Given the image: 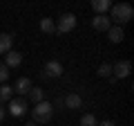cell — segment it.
<instances>
[{"instance_id": "cell-1", "label": "cell", "mask_w": 134, "mask_h": 126, "mask_svg": "<svg viewBox=\"0 0 134 126\" xmlns=\"http://www.w3.org/2000/svg\"><path fill=\"white\" fill-rule=\"evenodd\" d=\"M132 18H134V9H132V5H127V2L112 5V9H110V20L116 25V27H123V25L130 23Z\"/></svg>"}, {"instance_id": "cell-2", "label": "cell", "mask_w": 134, "mask_h": 126, "mask_svg": "<svg viewBox=\"0 0 134 126\" xmlns=\"http://www.w3.org/2000/svg\"><path fill=\"white\" fill-rule=\"evenodd\" d=\"M54 115V106L49 101H40L31 108V117H34V124H47Z\"/></svg>"}, {"instance_id": "cell-3", "label": "cell", "mask_w": 134, "mask_h": 126, "mask_svg": "<svg viewBox=\"0 0 134 126\" xmlns=\"http://www.w3.org/2000/svg\"><path fill=\"white\" fill-rule=\"evenodd\" d=\"M54 25H56V34H69L76 27V16L74 14H63Z\"/></svg>"}, {"instance_id": "cell-4", "label": "cell", "mask_w": 134, "mask_h": 126, "mask_svg": "<svg viewBox=\"0 0 134 126\" xmlns=\"http://www.w3.org/2000/svg\"><path fill=\"white\" fill-rule=\"evenodd\" d=\"M27 106H29V104H27V99H25V97H18V99H11V101L7 104V108H5V110L9 113L11 117H23L25 113H27Z\"/></svg>"}, {"instance_id": "cell-5", "label": "cell", "mask_w": 134, "mask_h": 126, "mask_svg": "<svg viewBox=\"0 0 134 126\" xmlns=\"http://www.w3.org/2000/svg\"><path fill=\"white\" fill-rule=\"evenodd\" d=\"M130 72H132V63L130 61H119L112 65V77L119 81V79H127Z\"/></svg>"}, {"instance_id": "cell-6", "label": "cell", "mask_w": 134, "mask_h": 126, "mask_svg": "<svg viewBox=\"0 0 134 126\" xmlns=\"http://www.w3.org/2000/svg\"><path fill=\"white\" fill-rule=\"evenodd\" d=\"M63 63L60 61H47L45 63V77H49V79H58V77H63Z\"/></svg>"}, {"instance_id": "cell-7", "label": "cell", "mask_w": 134, "mask_h": 126, "mask_svg": "<svg viewBox=\"0 0 134 126\" xmlns=\"http://www.w3.org/2000/svg\"><path fill=\"white\" fill-rule=\"evenodd\" d=\"M63 106H65L67 110H78V108H83V97L78 92H69V95L63 99Z\"/></svg>"}, {"instance_id": "cell-8", "label": "cell", "mask_w": 134, "mask_h": 126, "mask_svg": "<svg viewBox=\"0 0 134 126\" xmlns=\"http://www.w3.org/2000/svg\"><path fill=\"white\" fill-rule=\"evenodd\" d=\"M92 27H94L96 32H107V29L112 27L110 16H94V18H92Z\"/></svg>"}, {"instance_id": "cell-9", "label": "cell", "mask_w": 134, "mask_h": 126, "mask_svg": "<svg viewBox=\"0 0 134 126\" xmlns=\"http://www.w3.org/2000/svg\"><path fill=\"white\" fill-rule=\"evenodd\" d=\"M11 50H14V34L2 32V34H0V54L5 56L7 52H11Z\"/></svg>"}, {"instance_id": "cell-10", "label": "cell", "mask_w": 134, "mask_h": 126, "mask_svg": "<svg viewBox=\"0 0 134 126\" xmlns=\"http://www.w3.org/2000/svg\"><path fill=\"white\" fill-rule=\"evenodd\" d=\"M31 79H27V77H20L18 81H16V86H14V92H18L20 97L23 95H29V90H31Z\"/></svg>"}, {"instance_id": "cell-11", "label": "cell", "mask_w": 134, "mask_h": 126, "mask_svg": "<svg viewBox=\"0 0 134 126\" xmlns=\"http://www.w3.org/2000/svg\"><path fill=\"white\" fill-rule=\"evenodd\" d=\"M20 63H23V54H20V52L11 50V52L5 54V65H7V68H18Z\"/></svg>"}, {"instance_id": "cell-12", "label": "cell", "mask_w": 134, "mask_h": 126, "mask_svg": "<svg viewBox=\"0 0 134 126\" xmlns=\"http://www.w3.org/2000/svg\"><path fill=\"white\" fill-rule=\"evenodd\" d=\"M92 9L96 11V16H107V11L112 9V2L110 0H94L92 2Z\"/></svg>"}, {"instance_id": "cell-13", "label": "cell", "mask_w": 134, "mask_h": 126, "mask_svg": "<svg viewBox=\"0 0 134 126\" xmlns=\"http://www.w3.org/2000/svg\"><path fill=\"white\" fill-rule=\"evenodd\" d=\"M105 34H107V38H110L112 43H121V41L125 38V34H123V27H116V25H112V27L107 29Z\"/></svg>"}, {"instance_id": "cell-14", "label": "cell", "mask_w": 134, "mask_h": 126, "mask_svg": "<svg viewBox=\"0 0 134 126\" xmlns=\"http://www.w3.org/2000/svg\"><path fill=\"white\" fill-rule=\"evenodd\" d=\"M11 99H14V88L7 86V83H2L0 86V104L5 106V104H9Z\"/></svg>"}, {"instance_id": "cell-15", "label": "cell", "mask_w": 134, "mask_h": 126, "mask_svg": "<svg viewBox=\"0 0 134 126\" xmlns=\"http://www.w3.org/2000/svg\"><path fill=\"white\" fill-rule=\"evenodd\" d=\"M29 99H31L34 106L40 104V101H45V90H43V88H38V86H34L31 90H29Z\"/></svg>"}, {"instance_id": "cell-16", "label": "cell", "mask_w": 134, "mask_h": 126, "mask_svg": "<svg viewBox=\"0 0 134 126\" xmlns=\"http://www.w3.org/2000/svg\"><path fill=\"white\" fill-rule=\"evenodd\" d=\"M40 32L43 34H56V25H54L52 18H43L40 20Z\"/></svg>"}, {"instance_id": "cell-17", "label": "cell", "mask_w": 134, "mask_h": 126, "mask_svg": "<svg viewBox=\"0 0 134 126\" xmlns=\"http://www.w3.org/2000/svg\"><path fill=\"white\" fill-rule=\"evenodd\" d=\"M98 77H103V79L112 77V63H100L98 65Z\"/></svg>"}, {"instance_id": "cell-18", "label": "cell", "mask_w": 134, "mask_h": 126, "mask_svg": "<svg viewBox=\"0 0 134 126\" xmlns=\"http://www.w3.org/2000/svg\"><path fill=\"white\" fill-rule=\"evenodd\" d=\"M81 126H98V119H96L92 113H87V115L81 117Z\"/></svg>"}, {"instance_id": "cell-19", "label": "cell", "mask_w": 134, "mask_h": 126, "mask_svg": "<svg viewBox=\"0 0 134 126\" xmlns=\"http://www.w3.org/2000/svg\"><path fill=\"white\" fill-rule=\"evenodd\" d=\"M7 79H9V68L5 63H0V83H5Z\"/></svg>"}, {"instance_id": "cell-20", "label": "cell", "mask_w": 134, "mask_h": 126, "mask_svg": "<svg viewBox=\"0 0 134 126\" xmlns=\"http://www.w3.org/2000/svg\"><path fill=\"white\" fill-rule=\"evenodd\" d=\"M98 126H116V124L112 119H103V122H98Z\"/></svg>"}, {"instance_id": "cell-21", "label": "cell", "mask_w": 134, "mask_h": 126, "mask_svg": "<svg viewBox=\"0 0 134 126\" xmlns=\"http://www.w3.org/2000/svg\"><path fill=\"white\" fill-rule=\"evenodd\" d=\"M5 115H7V110H5V106H2V104H0V122L5 119Z\"/></svg>"}, {"instance_id": "cell-22", "label": "cell", "mask_w": 134, "mask_h": 126, "mask_svg": "<svg viewBox=\"0 0 134 126\" xmlns=\"http://www.w3.org/2000/svg\"><path fill=\"white\" fill-rule=\"evenodd\" d=\"M25 126H38V124H34V122H29V124H25Z\"/></svg>"}]
</instances>
